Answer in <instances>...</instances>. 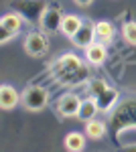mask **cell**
Masks as SVG:
<instances>
[{"mask_svg": "<svg viewBox=\"0 0 136 152\" xmlns=\"http://www.w3.org/2000/svg\"><path fill=\"white\" fill-rule=\"evenodd\" d=\"M77 6H81V8H87V6H91L93 4V0H73Z\"/></svg>", "mask_w": 136, "mask_h": 152, "instance_id": "cell-19", "label": "cell"}, {"mask_svg": "<svg viewBox=\"0 0 136 152\" xmlns=\"http://www.w3.org/2000/svg\"><path fill=\"white\" fill-rule=\"evenodd\" d=\"M124 148H126V150H136V142H130V144H126Z\"/></svg>", "mask_w": 136, "mask_h": 152, "instance_id": "cell-20", "label": "cell"}, {"mask_svg": "<svg viewBox=\"0 0 136 152\" xmlns=\"http://www.w3.org/2000/svg\"><path fill=\"white\" fill-rule=\"evenodd\" d=\"M116 33L118 31H116L114 23H110V20H98L96 23V41L110 45V43H114V39H116Z\"/></svg>", "mask_w": 136, "mask_h": 152, "instance_id": "cell-15", "label": "cell"}, {"mask_svg": "<svg viewBox=\"0 0 136 152\" xmlns=\"http://www.w3.org/2000/svg\"><path fill=\"white\" fill-rule=\"evenodd\" d=\"M96 99H98V105H100V112H102V114H110L112 107L118 105L120 91H118L116 87H108V89H104L100 95H96Z\"/></svg>", "mask_w": 136, "mask_h": 152, "instance_id": "cell-13", "label": "cell"}, {"mask_svg": "<svg viewBox=\"0 0 136 152\" xmlns=\"http://www.w3.org/2000/svg\"><path fill=\"white\" fill-rule=\"evenodd\" d=\"M93 41H96V23L83 18V24L79 26V31L71 37V43L77 49H85L87 45H91Z\"/></svg>", "mask_w": 136, "mask_h": 152, "instance_id": "cell-10", "label": "cell"}, {"mask_svg": "<svg viewBox=\"0 0 136 152\" xmlns=\"http://www.w3.org/2000/svg\"><path fill=\"white\" fill-rule=\"evenodd\" d=\"M61 20H63V12L59 6H49L43 10L41 14V20H39V26L41 31L47 33V35H53V33H59L61 31Z\"/></svg>", "mask_w": 136, "mask_h": 152, "instance_id": "cell-8", "label": "cell"}, {"mask_svg": "<svg viewBox=\"0 0 136 152\" xmlns=\"http://www.w3.org/2000/svg\"><path fill=\"white\" fill-rule=\"evenodd\" d=\"M49 102H51V91L47 87H43V85L33 83V85H26L21 91V105L26 112L39 114L49 105Z\"/></svg>", "mask_w": 136, "mask_h": 152, "instance_id": "cell-3", "label": "cell"}, {"mask_svg": "<svg viewBox=\"0 0 136 152\" xmlns=\"http://www.w3.org/2000/svg\"><path fill=\"white\" fill-rule=\"evenodd\" d=\"M83 132H85V136H87L90 140L100 142V140H104V138L108 136V124H106L104 120L91 118V120H87V122H85V128H83Z\"/></svg>", "mask_w": 136, "mask_h": 152, "instance_id": "cell-12", "label": "cell"}, {"mask_svg": "<svg viewBox=\"0 0 136 152\" xmlns=\"http://www.w3.org/2000/svg\"><path fill=\"white\" fill-rule=\"evenodd\" d=\"M87 140H90V138L85 136V132L73 130V132H67V134H65L63 146H65V150H69V152H81V150H85Z\"/></svg>", "mask_w": 136, "mask_h": 152, "instance_id": "cell-14", "label": "cell"}, {"mask_svg": "<svg viewBox=\"0 0 136 152\" xmlns=\"http://www.w3.org/2000/svg\"><path fill=\"white\" fill-rule=\"evenodd\" d=\"M79 105H81V97L77 94H73V91H65V94H61L57 97L55 102V112L59 118H77L79 114Z\"/></svg>", "mask_w": 136, "mask_h": 152, "instance_id": "cell-6", "label": "cell"}, {"mask_svg": "<svg viewBox=\"0 0 136 152\" xmlns=\"http://www.w3.org/2000/svg\"><path fill=\"white\" fill-rule=\"evenodd\" d=\"M10 8H14L24 20H29V23H39L43 10L47 8V4L43 0H12Z\"/></svg>", "mask_w": 136, "mask_h": 152, "instance_id": "cell-5", "label": "cell"}, {"mask_svg": "<svg viewBox=\"0 0 136 152\" xmlns=\"http://www.w3.org/2000/svg\"><path fill=\"white\" fill-rule=\"evenodd\" d=\"M83 57L85 61L93 65V67H102L104 63H106V59H108V45L106 43H100V41H93L91 45L83 49Z\"/></svg>", "mask_w": 136, "mask_h": 152, "instance_id": "cell-9", "label": "cell"}, {"mask_svg": "<svg viewBox=\"0 0 136 152\" xmlns=\"http://www.w3.org/2000/svg\"><path fill=\"white\" fill-rule=\"evenodd\" d=\"M23 24H24V18L18 12H6V14H2V18H0V45H6V43H10L14 37L21 35Z\"/></svg>", "mask_w": 136, "mask_h": 152, "instance_id": "cell-4", "label": "cell"}, {"mask_svg": "<svg viewBox=\"0 0 136 152\" xmlns=\"http://www.w3.org/2000/svg\"><path fill=\"white\" fill-rule=\"evenodd\" d=\"M98 112H100V105H98V99L90 95V97H85V99H81V105H79V114H77V120H81L83 124L91 120V118L98 116Z\"/></svg>", "mask_w": 136, "mask_h": 152, "instance_id": "cell-17", "label": "cell"}, {"mask_svg": "<svg viewBox=\"0 0 136 152\" xmlns=\"http://www.w3.org/2000/svg\"><path fill=\"white\" fill-rule=\"evenodd\" d=\"M122 39H124V43L136 47V23L134 20H126L122 24Z\"/></svg>", "mask_w": 136, "mask_h": 152, "instance_id": "cell-18", "label": "cell"}, {"mask_svg": "<svg viewBox=\"0 0 136 152\" xmlns=\"http://www.w3.org/2000/svg\"><path fill=\"white\" fill-rule=\"evenodd\" d=\"M83 24V18L81 16H77V14H63V20H61V35L67 37V39H71V37L75 35L77 31H79V26Z\"/></svg>", "mask_w": 136, "mask_h": 152, "instance_id": "cell-16", "label": "cell"}, {"mask_svg": "<svg viewBox=\"0 0 136 152\" xmlns=\"http://www.w3.org/2000/svg\"><path fill=\"white\" fill-rule=\"evenodd\" d=\"M112 126L116 128V136L122 138L126 132L136 130V99H124L112 112Z\"/></svg>", "mask_w": 136, "mask_h": 152, "instance_id": "cell-2", "label": "cell"}, {"mask_svg": "<svg viewBox=\"0 0 136 152\" xmlns=\"http://www.w3.org/2000/svg\"><path fill=\"white\" fill-rule=\"evenodd\" d=\"M90 63L77 57L75 53H61L59 57L53 59L49 65V71L53 79L65 87H77L81 83H87L90 79Z\"/></svg>", "mask_w": 136, "mask_h": 152, "instance_id": "cell-1", "label": "cell"}, {"mask_svg": "<svg viewBox=\"0 0 136 152\" xmlns=\"http://www.w3.org/2000/svg\"><path fill=\"white\" fill-rule=\"evenodd\" d=\"M23 49L29 57H43L49 51V41L43 31H29L24 35L23 41Z\"/></svg>", "mask_w": 136, "mask_h": 152, "instance_id": "cell-7", "label": "cell"}, {"mask_svg": "<svg viewBox=\"0 0 136 152\" xmlns=\"http://www.w3.org/2000/svg\"><path fill=\"white\" fill-rule=\"evenodd\" d=\"M21 104V91H16V87H12L10 83H2L0 85V107L4 112L14 110Z\"/></svg>", "mask_w": 136, "mask_h": 152, "instance_id": "cell-11", "label": "cell"}]
</instances>
